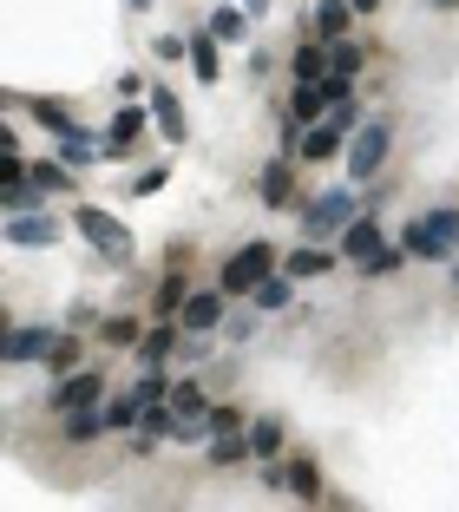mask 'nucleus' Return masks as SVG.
<instances>
[{
  "mask_svg": "<svg viewBox=\"0 0 459 512\" xmlns=\"http://www.w3.org/2000/svg\"><path fill=\"white\" fill-rule=\"evenodd\" d=\"M191 73L217 79V33H197V40H191Z\"/></svg>",
  "mask_w": 459,
  "mask_h": 512,
  "instance_id": "obj_20",
  "label": "nucleus"
},
{
  "mask_svg": "<svg viewBox=\"0 0 459 512\" xmlns=\"http://www.w3.org/2000/svg\"><path fill=\"white\" fill-rule=\"evenodd\" d=\"M341 132H348V125H335V119L302 125V158H335V151H341Z\"/></svg>",
  "mask_w": 459,
  "mask_h": 512,
  "instance_id": "obj_12",
  "label": "nucleus"
},
{
  "mask_svg": "<svg viewBox=\"0 0 459 512\" xmlns=\"http://www.w3.org/2000/svg\"><path fill=\"white\" fill-rule=\"evenodd\" d=\"M250 7H217V14H210V33H217V40H243V27H250Z\"/></svg>",
  "mask_w": 459,
  "mask_h": 512,
  "instance_id": "obj_23",
  "label": "nucleus"
},
{
  "mask_svg": "<svg viewBox=\"0 0 459 512\" xmlns=\"http://www.w3.org/2000/svg\"><path fill=\"white\" fill-rule=\"evenodd\" d=\"M158 302H164V309H184V283H178V276H171V283L158 289Z\"/></svg>",
  "mask_w": 459,
  "mask_h": 512,
  "instance_id": "obj_35",
  "label": "nucleus"
},
{
  "mask_svg": "<svg viewBox=\"0 0 459 512\" xmlns=\"http://www.w3.org/2000/svg\"><path fill=\"white\" fill-rule=\"evenodd\" d=\"M243 434H250V453H256V460H269V453L282 447V427L276 421H256V427H243Z\"/></svg>",
  "mask_w": 459,
  "mask_h": 512,
  "instance_id": "obj_25",
  "label": "nucleus"
},
{
  "mask_svg": "<svg viewBox=\"0 0 459 512\" xmlns=\"http://www.w3.org/2000/svg\"><path fill=\"white\" fill-rule=\"evenodd\" d=\"M178 329H184V322H178ZM178 329H151V335H138V362H164V355H171V342H178Z\"/></svg>",
  "mask_w": 459,
  "mask_h": 512,
  "instance_id": "obj_19",
  "label": "nucleus"
},
{
  "mask_svg": "<svg viewBox=\"0 0 459 512\" xmlns=\"http://www.w3.org/2000/svg\"><path fill=\"white\" fill-rule=\"evenodd\" d=\"M381 158H387V119L355 125V138H348V171L368 178V171H381Z\"/></svg>",
  "mask_w": 459,
  "mask_h": 512,
  "instance_id": "obj_5",
  "label": "nucleus"
},
{
  "mask_svg": "<svg viewBox=\"0 0 459 512\" xmlns=\"http://www.w3.org/2000/svg\"><path fill=\"white\" fill-rule=\"evenodd\" d=\"M164 394H171V375H158V362H151V368H145V381H138V401L151 407V401H164Z\"/></svg>",
  "mask_w": 459,
  "mask_h": 512,
  "instance_id": "obj_29",
  "label": "nucleus"
},
{
  "mask_svg": "<svg viewBox=\"0 0 459 512\" xmlns=\"http://www.w3.org/2000/svg\"><path fill=\"white\" fill-rule=\"evenodd\" d=\"M105 427H112V421H105V407H99V401L66 414V440H92V434H105Z\"/></svg>",
  "mask_w": 459,
  "mask_h": 512,
  "instance_id": "obj_17",
  "label": "nucleus"
},
{
  "mask_svg": "<svg viewBox=\"0 0 459 512\" xmlns=\"http://www.w3.org/2000/svg\"><path fill=\"white\" fill-rule=\"evenodd\" d=\"M348 20H355V0H322L315 7V40H348Z\"/></svg>",
  "mask_w": 459,
  "mask_h": 512,
  "instance_id": "obj_9",
  "label": "nucleus"
},
{
  "mask_svg": "<svg viewBox=\"0 0 459 512\" xmlns=\"http://www.w3.org/2000/svg\"><path fill=\"white\" fill-rule=\"evenodd\" d=\"M269 270H276V250H269V243H243V250L223 263V289H230V296H256V283H263Z\"/></svg>",
  "mask_w": 459,
  "mask_h": 512,
  "instance_id": "obj_3",
  "label": "nucleus"
},
{
  "mask_svg": "<svg viewBox=\"0 0 459 512\" xmlns=\"http://www.w3.org/2000/svg\"><path fill=\"white\" fill-rule=\"evenodd\" d=\"M243 7H250V14H263V0H243Z\"/></svg>",
  "mask_w": 459,
  "mask_h": 512,
  "instance_id": "obj_37",
  "label": "nucleus"
},
{
  "mask_svg": "<svg viewBox=\"0 0 459 512\" xmlns=\"http://www.w3.org/2000/svg\"><path fill=\"white\" fill-rule=\"evenodd\" d=\"M368 7H381V0H355V14H368Z\"/></svg>",
  "mask_w": 459,
  "mask_h": 512,
  "instance_id": "obj_36",
  "label": "nucleus"
},
{
  "mask_svg": "<svg viewBox=\"0 0 459 512\" xmlns=\"http://www.w3.org/2000/svg\"><path fill=\"white\" fill-rule=\"evenodd\" d=\"M145 119H151V112H138V106H125V112H119V119H112V138H105V151H125V145H132V138H138V132H145Z\"/></svg>",
  "mask_w": 459,
  "mask_h": 512,
  "instance_id": "obj_18",
  "label": "nucleus"
},
{
  "mask_svg": "<svg viewBox=\"0 0 459 512\" xmlns=\"http://www.w3.org/2000/svg\"><path fill=\"white\" fill-rule=\"evenodd\" d=\"M210 434H237V407H210Z\"/></svg>",
  "mask_w": 459,
  "mask_h": 512,
  "instance_id": "obj_33",
  "label": "nucleus"
},
{
  "mask_svg": "<svg viewBox=\"0 0 459 512\" xmlns=\"http://www.w3.org/2000/svg\"><path fill=\"white\" fill-rule=\"evenodd\" d=\"M374 250H381V224H368V217H361V224L341 230V256H348V263H368Z\"/></svg>",
  "mask_w": 459,
  "mask_h": 512,
  "instance_id": "obj_11",
  "label": "nucleus"
},
{
  "mask_svg": "<svg viewBox=\"0 0 459 512\" xmlns=\"http://www.w3.org/2000/svg\"><path fill=\"white\" fill-rule=\"evenodd\" d=\"M440 7H453V0H440Z\"/></svg>",
  "mask_w": 459,
  "mask_h": 512,
  "instance_id": "obj_39",
  "label": "nucleus"
},
{
  "mask_svg": "<svg viewBox=\"0 0 459 512\" xmlns=\"http://www.w3.org/2000/svg\"><path fill=\"white\" fill-rule=\"evenodd\" d=\"M40 355H53V335L46 329H14L7 335V362H40Z\"/></svg>",
  "mask_w": 459,
  "mask_h": 512,
  "instance_id": "obj_14",
  "label": "nucleus"
},
{
  "mask_svg": "<svg viewBox=\"0 0 459 512\" xmlns=\"http://www.w3.org/2000/svg\"><path fill=\"white\" fill-rule=\"evenodd\" d=\"M400 250L427 256V263H446V256L459 250V211H433V217H420V224H407Z\"/></svg>",
  "mask_w": 459,
  "mask_h": 512,
  "instance_id": "obj_1",
  "label": "nucleus"
},
{
  "mask_svg": "<svg viewBox=\"0 0 459 512\" xmlns=\"http://www.w3.org/2000/svg\"><path fill=\"white\" fill-rule=\"evenodd\" d=\"M60 237V224L46 211H14L7 217V243H20V250H40V243H53Z\"/></svg>",
  "mask_w": 459,
  "mask_h": 512,
  "instance_id": "obj_6",
  "label": "nucleus"
},
{
  "mask_svg": "<svg viewBox=\"0 0 459 512\" xmlns=\"http://www.w3.org/2000/svg\"><path fill=\"white\" fill-rule=\"evenodd\" d=\"M171 414H178V421H210L204 388H197V381H178V388H171Z\"/></svg>",
  "mask_w": 459,
  "mask_h": 512,
  "instance_id": "obj_16",
  "label": "nucleus"
},
{
  "mask_svg": "<svg viewBox=\"0 0 459 512\" xmlns=\"http://www.w3.org/2000/svg\"><path fill=\"white\" fill-rule=\"evenodd\" d=\"M132 191H138V197H151V191H164V165H151V171H145V178H138V184H132Z\"/></svg>",
  "mask_w": 459,
  "mask_h": 512,
  "instance_id": "obj_34",
  "label": "nucleus"
},
{
  "mask_svg": "<svg viewBox=\"0 0 459 512\" xmlns=\"http://www.w3.org/2000/svg\"><path fill=\"white\" fill-rule=\"evenodd\" d=\"M282 493H296V499H315V493H322V480H315L309 460H296V467L282 473Z\"/></svg>",
  "mask_w": 459,
  "mask_h": 512,
  "instance_id": "obj_21",
  "label": "nucleus"
},
{
  "mask_svg": "<svg viewBox=\"0 0 459 512\" xmlns=\"http://www.w3.org/2000/svg\"><path fill=\"white\" fill-rule=\"evenodd\" d=\"M282 270H289V276H322V270H328V250H296Z\"/></svg>",
  "mask_w": 459,
  "mask_h": 512,
  "instance_id": "obj_27",
  "label": "nucleus"
},
{
  "mask_svg": "<svg viewBox=\"0 0 459 512\" xmlns=\"http://www.w3.org/2000/svg\"><path fill=\"white\" fill-rule=\"evenodd\" d=\"M151 119H158V132L171 138V145H184V106L164 86H151Z\"/></svg>",
  "mask_w": 459,
  "mask_h": 512,
  "instance_id": "obj_10",
  "label": "nucleus"
},
{
  "mask_svg": "<svg viewBox=\"0 0 459 512\" xmlns=\"http://www.w3.org/2000/svg\"><path fill=\"white\" fill-rule=\"evenodd\" d=\"M73 224H79V237H86V243H92L99 256H112V263H132V230H125V224H119L112 211H99V204H86V211H79Z\"/></svg>",
  "mask_w": 459,
  "mask_h": 512,
  "instance_id": "obj_2",
  "label": "nucleus"
},
{
  "mask_svg": "<svg viewBox=\"0 0 459 512\" xmlns=\"http://www.w3.org/2000/svg\"><path fill=\"white\" fill-rule=\"evenodd\" d=\"M92 401H99V375H66L60 394H53V407H60V414H73V407H92Z\"/></svg>",
  "mask_w": 459,
  "mask_h": 512,
  "instance_id": "obj_13",
  "label": "nucleus"
},
{
  "mask_svg": "<svg viewBox=\"0 0 459 512\" xmlns=\"http://www.w3.org/2000/svg\"><path fill=\"white\" fill-rule=\"evenodd\" d=\"M33 119H40L46 132H60V138H79V119L66 106H46V99H40V106H33Z\"/></svg>",
  "mask_w": 459,
  "mask_h": 512,
  "instance_id": "obj_22",
  "label": "nucleus"
},
{
  "mask_svg": "<svg viewBox=\"0 0 459 512\" xmlns=\"http://www.w3.org/2000/svg\"><path fill=\"white\" fill-rule=\"evenodd\" d=\"M256 309H289V276L269 270L263 283H256Z\"/></svg>",
  "mask_w": 459,
  "mask_h": 512,
  "instance_id": "obj_24",
  "label": "nucleus"
},
{
  "mask_svg": "<svg viewBox=\"0 0 459 512\" xmlns=\"http://www.w3.org/2000/svg\"><path fill=\"white\" fill-rule=\"evenodd\" d=\"M105 342H119V348H138V322H132V316L105 322Z\"/></svg>",
  "mask_w": 459,
  "mask_h": 512,
  "instance_id": "obj_31",
  "label": "nucleus"
},
{
  "mask_svg": "<svg viewBox=\"0 0 459 512\" xmlns=\"http://www.w3.org/2000/svg\"><path fill=\"white\" fill-rule=\"evenodd\" d=\"M289 197V165H269L263 171V204H282Z\"/></svg>",
  "mask_w": 459,
  "mask_h": 512,
  "instance_id": "obj_30",
  "label": "nucleus"
},
{
  "mask_svg": "<svg viewBox=\"0 0 459 512\" xmlns=\"http://www.w3.org/2000/svg\"><path fill=\"white\" fill-rule=\"evenodd\" d=\"M328 66L355 79V73H361V46H355V40H328Z\"/></svg>",
  "mask_w": 459,
  "mask_h": 512,
  "instance_id": "obj_26",
  "label": "nucleus"
},
{
  "mask_svg": "<svg viewBox=\"0 0 459 512\" xmlns=\"http://www.w3.org/2000/svg\"><path fill=\"white\" fill-rule=\"evenodd\" d=\"M400 256H407V250H374L361 270H368V276H394V270H400Z\"/></svg>",
  "mask_w": 459,
  "mask_h": 512,
  "instance_id": "obj_32",
  "label": "nucleus"
},
{
  "mask_svg": "<svg viewBox=\"0 0 459 512\" xmlns=\"http://www.w3.org/2000/svg\"><path fill=\"white\" fill-rule=\"evenodd\" d=\"M33 184L53 197V191H66V184H73V171H66V165H33Z\"/></svg>",
  "mask_w": 459,
  "mask_h": 512,
  "instance_id": "obj_28",
  "label": "nucleus"
},
{
  "mask_svg": "<svg viewBox=\"0 0 459 512\" xmlns=\"http://www.w3.org/2000/svg\"><path fill=\"white\" fill-rule=\"evenodd\" d=\"M355 224V197L348 191H322V197H309V211H302V230L309 237H335V230H348Z\"/></svg>",
  "mask_w": 459,
  "mask_h": 512,
  "instance_id": "obj_4",
  "label": "nucleus"
},
{
  "mask_svg": "<svg viewBox=\"0 0 459 512\" xmlns=\"http://www.w3.org/2000/svg\"><path fill=\"white\" fill-rule=\"evenodd\" d=\"M289 66H296V79H328L335 73V66H328V40H302Z\"/></svg>",
  "mask_w": 459,
  "mask_h": 512,
  "instance_id": "obj_15",
  "label": "nucleus"
},
{
  "mask_svg": "<svg viewBox=\"0 0 459 512\" xmlns=\"http://www.w3.org/2000/svg\"><path fill=\"white\" fill-rule=\"evenodd\" d=\"M132 7H145V0H132Z\"/></svg>",
  "mask_w": 459,
  "mask_h": 512,
  "instance_id": "obj_38",
  "label": "nucleus"
},
{
  "mask_svg": "<svg viewBox=\"0 0 459 512\" xmlns=\"http://www.w3.org/2000/svg\"><path fill=\"white\" fill-rule=\"evenodd\" d=\"M178 322H184V329H191V335L217 329V322H223V296H217V289H197V296H184Z\"/></svg>",
  "mask_w": 459,
  "mask_h": 512,
  "instance_id": "obj_8",
  "label": "nucleus"
},
{
  "mask_svg": "<svg viewBox=\"0 0 459 512\" xmlns=\"http://www.w3.org/2000/svg\"><path fill=\"white\" fill-rule=\"evenodd\" d=\"M322 112H335L328 86H322V79H302L296 99H289V125H322Z\"/></svg>",
  "mask_w": 459,
  "mask_h": 512,
  "instance_id": "obj_7",
  "label": "nucleus"
}]
</instances>
